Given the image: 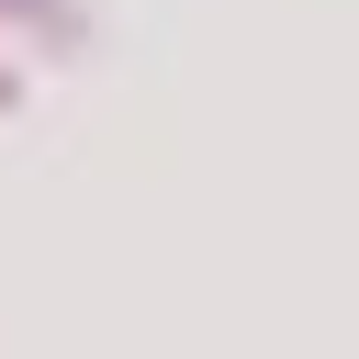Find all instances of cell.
Masks as SVG:
<instances>
[]
</instances>
